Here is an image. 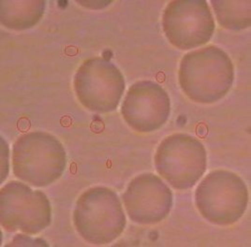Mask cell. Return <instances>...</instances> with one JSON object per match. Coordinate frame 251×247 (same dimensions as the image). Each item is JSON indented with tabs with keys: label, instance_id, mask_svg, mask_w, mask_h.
Here are the masks:
<instances>
[{
	"label": "cell",
	"instance_id": "1",
	"mask_svg": "<svg viewBox=\"0 0 251 247\" xmlns=\"http://www.w3.org/2000/svg\"><path fill=\"white\" fill-rule=\"evenodd\" d=\"M234 68L229 54L216 45H208L186 53L178 70V82L193 102L213 104L230 92Z\"/></svg>",
	"mask_w": 251,
	"mask_h": 247
},
{
	"label": "cell",
	"instance_id": "2",
	"mask_svg": "<svg viewBox=\"0 0 251 247\" xmlns=\"http://www.w3.org/2000/svg\"><path fill=\"white\" fill-rule=\"evenodd\" d=\"M66 167V150L52 134L27 132L13 144V174L25 184L35 187L52 185L62 176Z\"/></svg>",
	"mask_w": 251,
	"mask_h": 247
},
{
	"label": "cell",
	"instance_id": "3",
	"mask_svg": "<svg viewBox=\"0 0 251 247\" xmlns=\"http://www.w3.org/2000/svg\"><path fill=\"white\" fill-rule=\"evenodd\" d=\"M74 225L78 234L92 246H106L125 230L126 218L115 191L94 186L79 196L74 207Z\"/></svg>",
	"mask_w": 251,
	"mask_h": 247
},
{
	"label": "cell",
	"instance_id": "4",
	"mask_svg": "<svg viewBox=\"0 0 251 247\" xmlns=\"http://www.w3.org/2000/svg\"><path fill=\"white\" fill-rule=\"evenodd\" d=\"M194 200L206 221L217 226H231L248 209L249 190L239 175L220 169L212 171L201 181Z\"/></svg>",
	"mask_w": 251,
	"mask_h": 247
},
{
	"label": "cell",
	"instance_id": "5",
	"mask_svg": "<svg viewBox=\"0 0 251 247\" xmlns=\"http://www.w3.org/2000/svg\"><path fill=\"white\" fill-rule=\"evenodd\" d=\"M154 164L158 175L174 189L192 188L207 168L204 145L197 138L186 133H175L164 138L157 146Z\"/></svg>",
	"mask_w": 251,
	"mask_h": 247
},
{
	"label": "cell",
	"instance_id": "6",
	"mask_svg": "<svg viewBox=\"0 0 251 247\" xmlns=\"http://www.w3.org/2000/svg\"><path fill=\"white\" fill-rule=\"evenodd\" d=\"M0 223L8 232L36 235L52 223L48 197L22 181H10L0 190Z\"/></svg>",
	"mask_w": 251,
	"mask_h": 247
},
{
	"label": "cell",
	"instance_id": "7",
	"mask_svg": "<svg viewBox=\"0 0 251 247\" xmlns=\"http://www.w3.org/2000/svg\"><path fill=\"white\" fill-rule=\"evenodd\" d=\"M74 89L79 102L88 111L112 113L125 92V78L114 63L93 57L84 60L76 71Z\"/></svg>",
	"mask_w": 251,
	"mask_h": 247
},
{
	"label": "cell",
	"instance_id": "8",
	"mask_svg": "<svg viewBox=\"0 0 251 247\" xmlns=\"http://www.w3.org/2000/svg\"><path fill=\"white\" fill-rule=\"evenodd\" d=\"M162 28L173 46L187 51L206 44L216 23L207 1L174 0L163 11Z\"/></svg>",
	"mask_w": 251,
	"mask_h": 247
},
{
	"label": "cell",
	"instance_id": "9",
	"mask_svg": "<svg viewBox=\"0 0 251 247\" xmlns=\"http://www.w3.org/2000/svg\"><path fill=\"white\" fill-rule=\"evenodd\" d=\"M170 114V97L159 83L153 81L133 83L121 104L124 121L138 133L157 131L167 122Z\"/></svg>",
	"mask_w": 251,
	"mask_h": 247
},
{
	"label": "cell",
	"instance_id": "10",
	"mask_svg": "<svg viewBox=\"0 0 251 247\" xmlns=\"http://www.w3.org/2000/svg\"><path fill=\"white\" fill-rule=\"evenodd\" d=\"M122 201L131 221L139 225H157L171 213L174 195L160 177L147 173L128 183Z\"/></svg>",
	"mask_w": 251,
	"mask_h": 247
},
{
	"label": "cell",
	"instance_id": "11",
	"mask_svg": "<svg viewBox=\"0 0 251 247\" xmlns=\"http://www.w3.org/2000/svg\"><path fill=\"white\" fill-rule=\"evenodd\" d=\"M45 8L44 0H1V25L11 30L30 29L42 20Z\"/></svg>",
	"mask_w": 251,
	"mask_h": 247
},
{
	"label": "cell",
	"instance_id": "12",
	"mask_svg": "<svg viewBox=\"0 0 251 247\" xmlns=\"http://www.w3.org/2000/svg\"><path fill=\"white\" fill-rule=\"evenodd\" d=\"M211 5L223 28L237 31L251 26V0H211Z\"/></svg>",
	"mask_w": 251,
	"mask_h": 247
},
{
	"label": "cell",
	"instance_id": "13",
	"mask_svg": "<svg viewBox=\"0 0 251 247\" xmlns=\"http://www.w3.org/2000/svg\"><path fill=\"white\" fill-rule=\"evenodd\" d=\"M27 235L17 234L7 247H48L47 243L42 239H34Z\"/></svg>",
	"mask_w": 251,
	"mask_h": 247
},
{
	"label": "cell",
	"instance_id": "14",
	"mask_svg": "<svg viewBox=\"0 0 251 247\" xmlns=\"http://www.w3.org/2000/svg\"><path fill=\"white\" fill-rule=\"evenodd\" d=\"M9 174V147L3 138H1V183Z\"/></svg>",
	"mask_w": 251,
	"mask_h": 247
}]
</instances>
